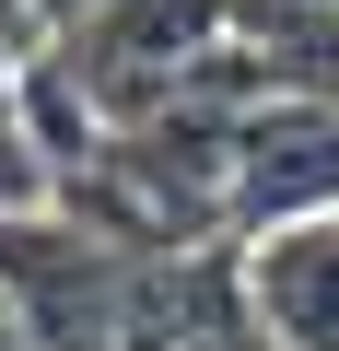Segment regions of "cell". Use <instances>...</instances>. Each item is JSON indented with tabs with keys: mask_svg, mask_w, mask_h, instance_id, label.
Wrapping results in <instances>:
<instances>
[{
	"mask_svg": "<svg viewBox=\"0 0 339 351\" xmlns=\"http://www.w3.org/2000/svg\"><path fill=\"white\" fill-rule=\"evenodd\" d=\"M339 211V106H258V117H234V141H223V223H234V246H258V234H281V223H327Z\"/></svg>",
	"mask_w": 339,
	"mask_h": 351,
	"instance_id": "6da1fadb",
	"label": "cell"
},
{
	"mask_svg": "<svg viewBox=\"0 0 339 351\" xmlns=\"http://www.w3.org/2000/svg\"><path fill=\"white\" fill-rule=\"evenodd\" d=\"M246 316L258 351H339V211L246 246Z\"/></svg>",
	"mask_w": 339,
	"mask_h": 351,
	"instance_id": "7a4b0ae2",
	"label": "cell"
},
{
	"mask_svg": "<svg viewBox=\"0 0 339 351\" xmlns=\"http://www.w3.org/2000/svg\"><path fill=\"white\" fill-rule=\"evenodd\" d=\"M0 351H24V328H12V316H0Z\"/></svg>",
	"mask_w": 339,
	"mask_h": 351,
	"instance_id": "3957f363",
	"label": "cell"
},
{
	"mask_svg": "<svg viewBox=\"0 0 339 351\" xmlns=\"http://www.w3.org/2000/svg\"><path fill=\"white\" fill-rule=\"evenodd\" d=\"M316 12H339V0H316Z\"/></svg>",
	"mask_w": 339,
	"mask_h": 351,
	"instance_id": "277c9868",
	"label": "cell"
}]
</instances>
